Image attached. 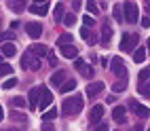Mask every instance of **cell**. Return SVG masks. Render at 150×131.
<instances>
[{"label": "cell", "instance_id": "cell-22", "mask_svg": "<svg viewBox=\"0 0 150 131\" xmlns=\"http://www.w3.org/2000/svg\"><path fill=\"white\" fill-rule=\"evenodd\" d=\"M129 104H131L133 108H135V112H137V116H148V108L146 106H139V104H135V102H129Z\"/></svg>", "mask_w": 150, "mask_h": 131}, {"label": "cell", "instance_id": "cell-34", "mask_svg": "<svg viewBox=\"0 0 150 131\" xmlns=\"http://www.w3.org/2000/svg\"><path fill=\"white\" fill-rule=\"evenodd\" d=\"M137 89H139V93H142V95H146V97H148V83H139V87H137Z\"/></svg>", "mask_w": 150, "mask_h": 131}, {"label": "cell", "instance_id": "cell-13", "mask_svg": "<svg viewBox=\"0 0 150 131\" xmlns=\"http://www.w3.org/2000/svg\"><path fill=\"white\" fill-rule=\"evenodd\" d=\"M40 93H42V85L40 87H34L32 91H30V108H36L38 106V97H40Z\"/></svg>", "mask_w": 150, "mask_h": 131}, {"label": "cell", "instance_id": "cell-8", "mask_svg": "<svg viewBox=\"0 0 150 131\" xmlns=\"http://www.w3.org/2000/svg\"><path fill=\"white\" fill-rule=\"evenodd\" d=\"M25 32H28V36H32L36 40V38H40V34H42V25L38 21H30V23H25Z\"/></svg>", "mask_w": 150, "mask_h": 131}, {"label": "cell", "instance_id": "cell-7", "mask_svg": "<svg viewBox=\"0 0 150 131\" xmlns=\"http://www.w3.org/2000/svg\"><path fill=\"white\" fill-rule=\"evenodd\" d=\"M51 104H53V93L49 91V89H45V87H42V93H40V99H38V106H36V108L45 110V108H49Z\"/></svg>", "mask_w": 150, "mask_h": 131}, {"label": "cell", "instance_id": "cell-32", "mask_svg": "<svg viewBox=\"0 0 150 131\" xmlns=\"http://www.w3.org/2000/svg\"><path fill=\"white\" fill-rule=\"evenodd\" d=\"M64 21H66V25H74V23H76V15H72V13H70V15H64Z\"/></svg>", "mask_w": 150, "mask_h": 131}, {"label": "cell", "instance_id": "cell-28", "mask_svg": "<svg viewBox=\"0 0 150 131\" xmlns=\"http://www.w3.org/2000/svg\"><path fill=\"white\" fill-rule=\"evenodd\" d=\"M23 6H28V4H25V2H8V8H13L15 13L23 11Z\"/></svg>", "mask_w": 150, "mask_h": 131}, {"label": "cell", "instance_id": "cell-40", "mask_svg": "<svg viewBox=\"0 0 150 131\" xmlns=\"http://www.w3.org/2000/svg\"><path fill=\"white\" fill-rule=\"evenodd\" d=\"M42 131H55L51 123H42Z\"/></svg>", "mask_w": 150, "mask_h": 131}, {"label": "cell", "instance_id": "cell-27", "mask_svg": "<svg viewBox=\"0 0 150 131\" xmlns=\"http://www.w3.org/2000/svg\"><path fill=\"white\" fill-rule=\"evenodd\" d=\"M0 74H13V68H11V64H4V62H0Z\"/></svg>", "mask_w": 150, "mask_h": 131}, {"label": "cell", "instance_id": "cell-29", "mask_svg": "<svg viewBox=\"0 0 150 131\" xmlns=\"http://www.w3.org/2000/svg\"><path fill=\"white\" fill-rule=\"evenodd\" d=\"M2 40H15V32H11V30H6V32L0 34V42Z\"/></svg>", "mask_w": 150, "mask_h": 131}, {"label": "cell", "instance_id": "cell-17", "mask_svg": "<svg viewBox=\"0 0 150 131\" xmlns=\"http://www.w3.org/2000/svg\"><path fill=\"white\" fill-rule=\"evenodd\" d=\"M110 38H112V25L106 23L102 25V45H110Z\"/></svg>", "mask_w": 150, "mask_h": 131}, {"label": "cell", "instance_id": "cell-18", "mask_svg": "<svg viewBox=\"0 0 150 131\" xmlns=\"http://www.w3.org/2000/svg\"><path fill=\"white\" fill-rule=\"evenodd\" d=\"M144 59H146V47H137L133 51V62L135 64H142Z\"/></svg>", "mask_w": 150, "mask_h": 131}, {"label": "cell", "instance_id": "cell-45", "mask_svg": "<svg viewBox=\"0 0 150 131\" xmlns=\"http://www.w3.org/2000/svg\"><path fill=\"white\" fill-rule=\"evenodd\" d=\"M0 59H2V55H0Z\"/></svg>", "mask_w": 150, "mask_h": 131}, {"label": "cell", "instance_id": "cell-30", "mask_svg": "<svg viewBox=\"0 0 150 131\" xmlns=\"http://www.w3.org/2000/svg\"><path fill=\"white\" fill-rule=\"evenodd\" d=\"M83 23H85L87 30H89V28H93V25H95V19H93L91 15H85V17H83Z\"/></svg>", "mask_w": 150, "mask_h": 131}, {"label": "cell", "instance_id": "cell-39", "mask_svg": "<svg viewBox=\"0 0 150 131\" xmlns=\"http://www.w3.org/2000/svg\"><path fill=\"white\" fill-rule=\"evenodd\" d=\"M95 131H110V129H108V125H106V123H99V125L95 127Z\"/></svg>", "mask_w": 150, "mask_h": 131}, {"label": "cell", "instance_id": "cell-2", "mask_svg": "<svg viewBox=\"0 0 150 131\" xmlns=\"http://www.w3.org/2000/svg\"><path fill=\"white\" fill-rule=\"evenodd\" d=\"M135 45H137V34L125 32L123 38H121V51L123 53H131V51H135Z\"/></svg>", "mask_w": 150, "mask_h": 131}, {"label": "cell", "instance_id": "cell-20", "mask_svg": "<svg viewBox=\"0 0 150 131\" xmlns=\"http://www.w3.org/2000/svg\"><path fill=\"white\" fill-rule=\"evenodd\" d=\"M57 114H59V112H57L55 108H53V110H47V112L42 114V123H51V120H55Z\"/></svg>", "mask_w": 150, "mask_h": 131}, {"label": "cell", "instance_id": "cell-43", "mask_svg": "<svg viewBox=\"0 0 150 131\" xmlns=\"http://www.w3.org/2000/svg\"><path fill=\"white\" fill-rule=\"evenodd\" d=\"M4 118V110H2V106H0V120Z\"/></svg>", "mask_w": 150, "mask_h": 131}, {"label": "cell", "instance_id": "cell-36", "mask_svg": "<svg viewBox=\"0 0 150 131\" xmlns=\"http://www.w3.org/2000/svg\"><path fill=\"white\" fill-rule=\"evenodd\" d=\"M87 11L89 13H97V4L95 2H87Z\"/></svg>", "mask_w": 150, "mask_h": 131}, {"label": "cell", "instance_id": "cell-25", "mask_svg": "<svg viewBox=\"0 0 150 131\" xmlns=\"http://www.w3.org/2000/svg\"><path fill=\"white\" fill-rule=\"evenodd\" d=\"M125 89H127V80H118V83L112 85V91L114 93H121V91H125Z\"/></svg>", "mask_w": 150, "mask_h": 131}, {"label": "cell", "instance_id": "cell-9", "mask_svg": "<svg viewBox=\"0 0 150 131\" xmlns=\"http://www.w3.org/2000/svg\"><path fill=\"white\" fill-rule=\"evenodd\" d=\"M28 53H32L34 57H45V55L49 53V49H47L45 45H40V42H34L32 47L28 49Z\"/></svg>", "mask_w": 150, "mask_h": 131}, {"label": "cell", "instance_id": "cell-44", "mask_svg": "<svg viewBox=\"0 0 150 131\" xmlns=\"http://www.w3.org/2000/svg\"><path fill=\"white\" fill-rule=\"evenodd\" d=\"M8 131H21V129H8Z\"/></svg>", "mask_w": 150, "mask_h": 131}, {"label": "cell", "instance_id": "cell-31", "mask_svg": "<svg viewBox=\"0 0 150 131\" xmlns=\"http://www.w3.org/2000/svg\"><path fill=\"white\" fill-rule=\"evenodd\" d=\"M17 85V78H8V80H4V83H2V89H6V91H8V89H13Z\"/></svg>", "mask_w": 150, "mask_h": 131}, {"label": "cell", "instance_id": "cell-42", "mask_svg": "<svg viewBox=\"0 0 150 131\" xmlns=\"http://www.w3.org/2000/svg\"><path fill=\"white\" fill-rule=\"evenodd\" d=\"M133 131H144V127H142V125H135V127H133Z\"/></svg>", "mask_w": 150, "mask_h": 131}, {"label": "cell", "instance_id": "cell-19", "mask_svg": "<svg viewBox=\"0 0 150 131\" xmlns=\"http://www.w3.org/2000/svg\"><path fill=\"white\" fill-rule=\"evenodd\" d=\"M15 53H17V47L11 45V42H6V45L2 47V51H0V55H2V57H13Z\"/></svg>", "mask_w": 150, "mask_h": 131}, {"label": "cell", "instance_id": "cell-1", "mask_svg": "<svg viewBox=\"0 0 150 131\" xmlns=\"http://www.w3.org/2000/svg\"><path fill=\"white\" fill-rule=\"evenodd\" d=\"M83 104H85L83 95H81V93H76V95H72V97L64 99V104H62V108H59V110H62V114H66V116H74V114L81 112Z\"/></svg>", "mask_w": 150, "mask_h": 131}, {"label": "cell", "instance_id": "cell-41", "mask_svg": "<svg viewBox=\"0 0 150 131\" xmlns=\"http://www.w3.org/2000/svg\"><path fill=\"white\" fill-rule=\"evenodd\" d=\"M142 28H150V19H148V15L142 19Z\"/></svg>", "mask_w": 150, "mask_h": 131}, {"label": "cell", "instance_id": "cell-16", "mask_svg": "<svg viewBox=\"0 0 150 131\" xmlns=\"http://www.w3.org/2000/svg\"><path fill=\"white\" fill-rule=\"evenodd\" d=\"M112 118H114V123H118V125H123L125 123V108L123 106H116L114 110H112Z\"/></svg>", "mask_w": 150, "mask_h": 131}, {"label": "cell", "instance_id": "cell-23", "mask_svg": "<svg viewBox=\"0 0 150 131\" xmlns=\"http://www.w3.org/2000/svg\"><path fill=\"white\" fill-rule=\"evenodd\" d=\"M64 19V2H57L55 4V21L59 23Z\"/></svg>", "mask_w": 150, "mask_h": 131}, {"label": "cell", "instance_id": "cell-11", "mask_svg": "<svg viewBox=\"0 0 150 131\" xmlns=\"http://www.w3.org/2000/svg\"><path fill=\"white\" fill-rule=\"evenodd\" d=\"M102 116H104V106H102V104L93 106V108H91V114H89L91 123H99V120H102Z\"/></svg>", "mask_w": 150, "mask_h": 131}, {"label": "cell", "instance_id": "cell-38", "mask_svg": "<svg viewBox=\"0 0 150 131\" xmlns=\"http://www.w3.org/2000/svg\"><path fill=\"white\" fill-rule=\"evenodd\" d=\"M114 17L118 21H123V15H121V6H114Z\"/></svg>", "mask_w": 150, "mask_h": 131}, {"label": "cell", "instance_id": "cell-15", "mask_svg": "<svg viewBox=\"0 0 150 131\" xmlns=\"http://www.w3.org/2000/svg\"><path fill=\"white\" fill-rule=\"evenodd\" d=\"M74 66H76V70H78V72H81L83 76H93V68H91V66H87L83 59H78Z\"/></svg>", "mask_w": 150, "mask_h": 131}, {"label": "cell", "instance_id": "cell-33", "mask_svg": "<svg viewBox=\"0 0 150 131\" xmlns=\"http://www.w3.org/2000/svg\"><path fill=\"white\" fill-rule=\"evenodd\" d=\"M148 74H150V70H148V66H146V70L139 72V83H148Z\"/></svg>", "mask_w": 150, "mask_h": 131}, {"label": "cell", "instance_id": "cell-3", "mask_svg": "<svg viewBox=\"0 0 150 131\" xmlns=\"http://www.w3.org/2000/svg\"><path fill=\"white\" fill-rule=\"evenodd\" d=\"M110 70H112V74L118 76L121 80H127V68H125V64H123V59H121V57H112Z\"/></svg>", "mask_w": 150, "mask_h": 131}, {"label": "cell", "instance_id": "cell-35", "mask_svg": "<svg viewBox=\"0 0 150 131\" xmlns=\"http://www.w3.org/2000/svg\"><path fill=\"white\" fill-rule=\"evenodd\" d=\"M13 104L19 106V108H23V106H25V99H23V97H15V99H13Z\"/></svg>", "mask_w": 150, "mask_h": 131}, {"label": "cell", "instance_id": "cell-37", "mask_svg": "<svg viewBox=\"0 0 150 131\" xmlns=\"http://www.w3.org/2000/svg\"><path fill=\"white\" fill-rule=\"evenodd\" d=\"M47 55H49V64H51V66H55V64H57V57H55V53H53V51H49Z\"/></svg>", "mask_w": 150, "mask_h": 131}, {"label": "cell", "instance_id": "cell-10", "mask_svg": "<svg viewBox=\"0 0 150 131\" xmlns=\"http://www.w3.org/2000/svg\"><path fill=\"white\" fill-rule=\"evenodd\" d=\"M104 87H106V85L102 83V80H97V83H89V85H87V95H89V97H95L99 91H104Z\"/></svg>", "mask_w": 150, "mask_h": 131}, {"label": "cell", "instance_id": "cell-21", "mask_svg": "<svg viewBox=\"0 0 150 131\" xmlns=\"http://www.w3.org/2000/svg\"><path fill=\"white\" fill-rule=\"evenodd\" d=\"M74 87H76V80H74V78H70V80H66V83L59 87V91H62V93H68V91H72Z\"/></svg>", "mask_w": 150, "mask_h": 131}, {"label": "cell", "instance_id": "cell-6", "mask_svg": "<svg viewBox=\"0 0 150 131\" xmlns=\"http://www.w3.org/2000/svg\"><path fill=\"white\" fill-rule=\"evenodd\" d=\"M49 2H30L28 4V11H32L34 15H47L49 13Z\"/></svg>", "mask_w": 150, "mask_h": 131}, {"label": "cell", "instance_id": "cell-14", "mask_svg": "<svg viewBox=\"0 0 150 131\" xmlns=\"http://www.w3.org/2000/svg\"><path fill=\"white\" fill-rule=\"evenodd\" d=\"M66 76H68V74H66V70H57V72L51 76V85H53V87H62V85H64V80H66Z\"/></svg>", "mask_w": 150, "mask_h": 131}, {"label": "cell", "instance_id": "cell-26", "mask_svg": "<svg viewBox=\"0 0 150 131\" xmlns=\"http://www.w3.org/2000/svg\"><path fill=\"white\" fill-rule=\"evenodd\" d=\"M81 38H83V40H91L89 45H93V42H95V38L91 36V32H89L87 28H83V30H81Z\"/></svg>", "mask_w": 150, "mask_h": 131}, {"label": "cell", "instance_id": "cell-12", "mask_svg": "<svg viewBox=\"0 0 150 131\" xmlns=\"http://www.w3.org/2000/svg\"><path fill=\"white\" fill-rule=\"evenodd\" d=\"M59 51H62V55H64L66 59H74V57L78 55V49H76L74 45H66V47H59Z\"/></svg>", "mask_w": 150, "mask_h": 131}, {"label": "cell", "instance_id": "cell-5", "mask_svg": "<svg viewBox=\"0 0 150 131\" xmlns=\"http://www.w3.org/2000/svg\"><path fill=\"white\" fill-rule=\"evenodd\" d=\"M123 8H125V19L129 23H135L137 21V4L135 2H125Z\"/></svg>", "mask_w": 150, "mask_h": 131}, {"label": "cell", "instance_id": "cell-24", "mask_svg": "<svg viewBox=\"0 0 150 131\" xmlns=\"http://www.w3.org/2000/svg\"><path fill=\"white\" fill-rule=\"evenodd\" d=\"M70 42H72V36H70V34H62V36L57 38V47H66Z\"/></svg>", "mask_w": 150, "mask_h": 131}, {"label": "cell", "instance_id": "cell-4", "mask_svg": "<svg viewBox=\"0 0 150 131\" xmlns=\"http://www.w3.org/2000/svg\"><path fill=\"white\" fill-rule=\"evenodd\" d=\"M42 64H40V59H38V57H34L32 53H23V59H21V68L23 70H38V68H40Z\"/></svg>", "mask_w": 150, "mask_h": 131}]
</instances>
